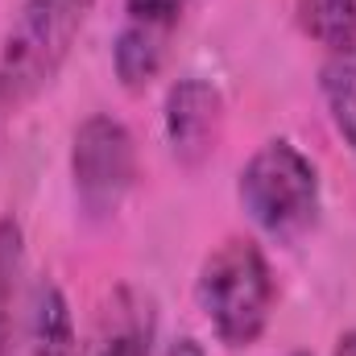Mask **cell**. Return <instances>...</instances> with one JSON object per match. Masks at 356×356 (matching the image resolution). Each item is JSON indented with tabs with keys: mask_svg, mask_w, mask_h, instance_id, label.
I'll list each match as a JSON object with an SVG mask.
<instances>
[{
	"mask_svg": "<svg viewBox=\"0 0 356 356\" xmlns=\"http://www.w3.org/2000/svg\"><path fill=\"white\" fill-rule=\"evenodd\" d=\"M195 302L211 336L228 353L253 348L269 332L273 302H277V282L266 249L253 236L220 241L195 273Z\"/></svg>",
	"mask_w": 356,
	"mask_h": 356,
	"instance_id": "obj_1",
	"label": "cell"
},
{
	"mask_svg": "<svg viewBox=\"0 0 356 356\" xmlns=\"http://www.w3.org/2000/svg\"><path fill=\"white\" fill-rule=\"evenodd\" d=\"M236 199L257 224V232H266L277 245H298L307 232H315L323 216L319 166L290 137H269L241 166Z\"/></svg>",
	"mask_w": 356,
	"mask_h": 356,
	"instance_id": "obj_2",
	"label": "cell"
},
{
	"mask_svg": "<svg viewBox=\"0 0 356 356\" xmlns=\"http://www.w3.org/2000/svg\"><path fill=\"white\" fill-rule=\"evenodd\" d=\"M95 0H21L0 42V112H17L50 88Z\"/></svg>",
	"mask_w": 356,
	"mask_h": 356,
	"instance_id": "obj_3",
	"label": "cell"
},
{
	"mask_svg": "<svg viewBox=\"0 0 356 356\" xmlns=\"http://www.w3.org/2000/svg\"><path fill=\"white\" fill-rule=\"evenodd\" d=\"M71 186L88 220H112L137 186V141L112 112H91L71 133Z\"/></svg>",
	"mask_w": 356,
	"mask_h": 356,
	"instance_id": "obj_4",
	"label": "cell"
},
{
	"mask_svg": "<svg viewBox=\"0 0 356 356\" xmlns=\"http://www.w3.org/2000/svg\"><path fill=\"white\" fill-rule=\"evenodd\" d=\"M199 0H124L112 42V71L124 91H145L166 67L175 33Z\"/></svg>",
	"mask_w": 356,
	"mask_h": 356,
	"instance_id": "obj_5",
	"label": "cell"
},
{
	"mask_svg": "<svg viewBox=\"0 0 356 356\" xmlns=\"http://www.w3.org/2000/svg\"><path fill=\"white\" fill-rule=\"evenodd\" d=\"M162 129L178 166L199 170L216 154L224 133V91L203 75L175 79L162 104Z\"/></svg>",
	"mask_w": 356,
	"mask_h": 356,
	"instance_id": "obj_6",
	"label": "cell"
},
{
	"mask_svg": "<svg viewBox=\"0 0 356 356\" xmlns=\"http://www.w3.org/2000/svg\"><path fill=\"white\" fill-rule=\"evenodd\" d=\"M25 356H83L71 302L50 273L25 282Z\"/></svg>",
	"mask_w": 356,
	"mask_h": 356,
	"instance_id": "obj_7",
	"label": "cell"
},
{
	"mask_svg": "<svg viewBox=\"0 0 356 356\" xmlns=\"http://www.w3.org/2000/svg\"><path fill=\"white\" fill-rule=\"evenodd\" d=\"M0 356H25V232L0 216Z\"/></svg>",
	"mask_w": 356,
	"mask_h": 356,
	"instance_id": "obj_8",
	"label": "cell"
},
{
	"mask_svg": "<svg viewBox=\"0 0 356 356\" xmlns=\"http://www.w3.org/2000/svg\"><path fill=\"white\" fill-rule=\"evenodd\" d=\"M88 356H154V315L137 290H116V302Z\"/></svg>",
	"mask_w": 356,
	"mask_h": 356,
	"instance_id": "obj_9",
	"label": "cell"
},
{
	"mask_svg": "<svg viewBox=\"0 0 356 356\" xmlns=\"http://www.w3.org/2000/svg\"><path fill=\"white\" fill-rule=\"evenodd\" d=\"M319 95H323L336 137L344 141V149L356 162V50L327 54L319 63Z\"/></svg>",
	"mask_w": 356,
	"mask_h": 356,
	"instance_id": "obj_10",
	"label": "cell"
},
{
	"mask_svg": "<svg viewBox=\"0 0 356 356\" xmlns=\"http://www.w3.org/2000/svg\"><path fill=\"white\" fill-rule=\"evenodd\" d=\"M294 21L323 54L356 50V0H294Z\"/></svg>",
	"mask_w": 356,
	"mask_h": 356,
	"instance_id": "obj_11",
	"label": "cell"
},
{
	"mask_svg": "<svg viewBox=\"0 0 356 356\" xmlns=\"http://www.w3.org/2000/svg\"><path fill=\"white\" fill-rule=\"evenodd\" d=\"M166 356H207V353H203V344L195 336H178L175 344L166 348Z\"/></svg>",
	"mask_w": 356,
	"mask_h": 356,
	"instance_id": "obj_12",
	"label": "cell"
},
{
	"mask_svg": "<svg viewBox=\"0 0 356 356\" xmlns=\"http://www.w3.org/2000/svg\"><path fill=\"white\" fill-rule=\"evenodd\" d=\"M332 356H356V327H348V332H340V340H336V348H332Z\"/></svg>",
	"mask_w": 356,
	"mask_h": 356,
	"instance_id": "obj_13",
	"label": "cell"
},
{
	"mask_svg": "<svg viewBox=\"0 0 356 356\" xmlns=\"http://www.w3.org/2000/svg\"><path fill=\"white\" fill-rule=\"evenodd\" d=\"M286 356H311V353H302V348H294V353H286Z\"/></svg>",
	"mask_w": 356,
	"mask_h": 356,
	"instance_id": "obj_14",
	"label": "cell"
}]
</instances>
